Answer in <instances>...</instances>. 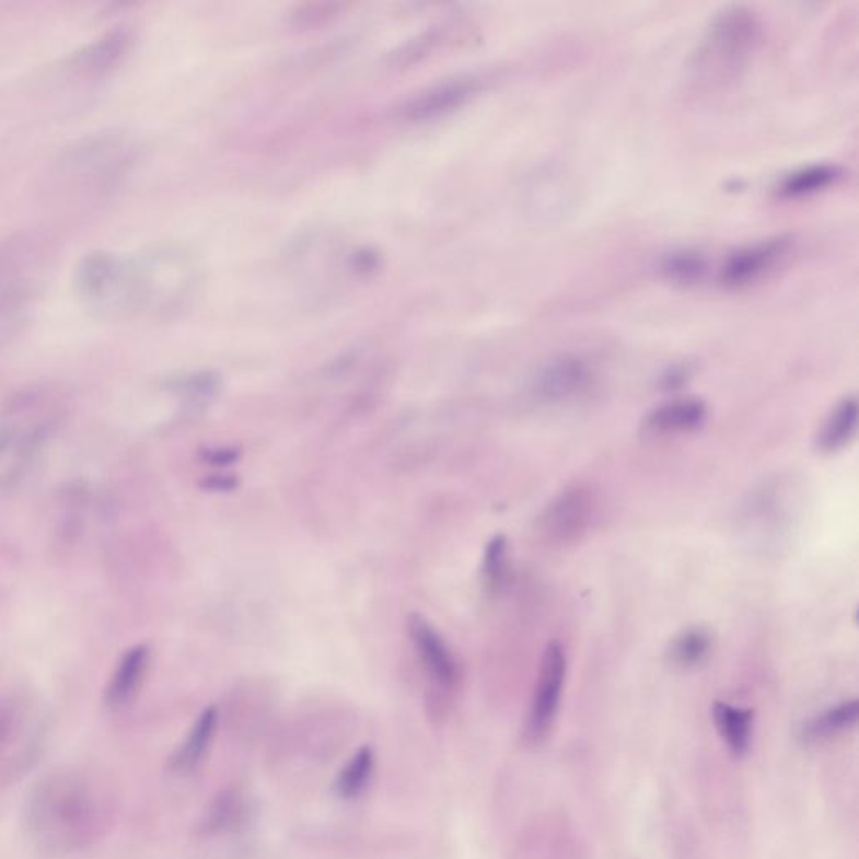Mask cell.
I'll use <instances>...</instances> for the list:
<instances>
[{
  "label": "cell",
  "mask_w": 859,
  "mask_h": 859,
  "mask_svg": "<svg viewBox=\"0 0 859 859\" xmlns=\"http://www.w3.org/2000/svg\"><path fill=\"white\" fill-rule=\"evenodd\" d=\"M116 821L115 788L86 767L44 774L25 798V841L43 859H74L96 848Z\"/></svg>",
  "instance_id": "1"
},
{
  "label": "cell",
  "mask_w": 859,
  "mask_h": 859,
  "mask_svg": "<svg viewBox=\"0 0 859 859\" xmlns=\"http://www.w3.org/2000/svg\"><path fill=\"white\" fill-rule=\"evenodd\" d=\"M200 266L181 245H159L123 259V316H172L200 288Z\"/></svg>",
  "instance_id": "2"
},
{
  "label": "cell",
  "mask_w": 859,
  "mask_h": 859,
  "mask_svg": "<svg viewBox=\"0 0 859 859\" xmlns=\"http://www.w3.org/2000/svg\"><path fill=\"white\" fill-rule=\"evenodd\" d=\"M763 21L745 4H729L705 25L688 59V74L701 88H717L741 78L759 49Z\"/></svg>",
  "instance_id": "3"
},
{
  "label": "cell",
  "mask_w": 859,
  "mask_h": 859,
  "mask_svg": "<svg viewBox=\"0 0 859 859\" xmlns=\"http://www.w3.org/2000/svg\"><path fill=\"white\" fill-rule=\"evenodd\" d=\"M53 251L36 234L0 239V327L18 323L49 276Z\"/></svg>",
  "instance_id": "4"
},
{
  "label": "cell",
  "mask_w": 859,
  "mask_h": 859,
  "mask_svg": "<svg viewBox=\"0 0 859 859\" xmlns=\"http://www.w3.org/2000/svg\"><path fill=\"white\" fill-rule=\"evenodd\" d=\"M135 162V144L125 135H94L76 144L59 165L62 188L101 197L109 194L121 182Z\"/></svg>",
  "instance_id": "5"
},
{
  "label": "cell",
  "mask_w": 859,
  "mask_h": 859,
  "mask_svg": "<svg viewBox=\"0 0 859 859\" xmlns=\"http://www.w3.org/2000/svg\"><path fill=\"white\" fill-rule=\"evenodd\" d=\"M46 722L21 705H0V786L30 773L46 747Z\"/></svg>",
  "instance_id": "6"
},
{
  "label": "cell",
  "mask_w": 859,
  "mask_h": 859,
  "mask_svg": "<svg viewBox=\"0 0 859 859\" xmlns=\"http://www.w3.org/2000/svg\"><path fill=\"white\" fill-rule=\"evenodd\" d=\"M566 672H568V662L561 645H547L541 662L531 712H529L527 735L531 741H543L549 734L561 704Z\"/></svg>",
  "instance_id": "7"
},
{
  "label": "cell",
  "mask_w": 859,
  "mask_h": 859,
  "mask_svg": "<svg viewBox=\"0 0 859 859\" xmlns=\"http://www.w3.org/2000/svg\"><path fill=\"white\" fill-rule=\"evenodd\" d=\"M789 247H791V239L776 235L734 248L720 264V285L725 288H744L759 281L785 259Z\"/></svg>",
  "instance_id": "8"
},
{
  "label": "cell",
  "mask_w": 859,
  "mask_h": 859,
  "mask_svg": "<svg viewBox=\"0 0 859 859\" xmlns=\"http://www.w3.org/2000/svg\"><path fill=\"white\" fill-rule=\"evenodd\" d=\"M593 509L594 500L590 489L583 486L569 487L544 511V536L553 543H572L587 531Z\"/></svg>",
  "instance_id": "9"
},
{
  "label": "cell",
  "mask_w": 859,
  "mask_h": 859,
  "mask_svg": "<svg viewBox=\"0 0 859 859\" xmlns=\"http://www.w3.org/2000/svg\"><path fill=\"white\" fill-rule=\"evenodd\" d=\"M593 382L590 364L579 357H559L537 371L534 392L547 403H565L583 395Z\"/></svg>",
  "instance_id": "10"
},
{
  "label": "cell",
  "mask_w": 859,
  "mask_h": 859,
  "mask_svg": "<svg viewBox=\"0 0 859 859\" xmlns=\"http://www.w3.org/2000/svg\"><path fill=\"white\" fill-rule=\"evenodd\" d=\"M709 418V407L705 402L690 396H680L660 403L659 407L648 411L641 421V433L651 439L662 437L685 436L697 432Z\"/></svg>",
  "instance_id": "11"
},
{
  "label": "cell",
  "mask_w": 859,
  "mask_h": 859,
  "mask_svg": "<svg viewBox=\"0 0 859 859\" xmlns=\"http://www.w3.org/2000/svg\"><path fill=\"white\" fill-rule=\"evenodd\" d=\"M46 440L47 427L44 423L31 425L30 428L0 425V464H4L0 484H15L36 461Z\"/></svg>",
  "instance_id": "12"
},
{
  "label": "cell",
  "mask_w": 859,
  "mask_h": 859,
  "mask_svg": "<svg viewBox=\"0 0 859 859\" xmlns=\"http://www.w3.org/2000/svg\"><path fill=\"white\" fill-rule=\"evenodd\" d=\"M408 629L428 673L443 687H455L461 680V669L439 631L418 615L408 619Z\"/></svg>",
  "instance_id": "13"
},
{
  "label": "cell",
  "mask_w": 859,
  "mask_h": 859,
  "mask_svg": "<svg viewBox=\"0 0 859 859\" xmlns=\"http://www.w3.org/2000/svg\"><path fill=\"white\" fill-rule=\"evenodd\" d=\"M148 660L150 650L144 645L131 647L123 654L106 685L105 701L109 709H119L135 697L147 672Z\"/></svg>",
  "instance_id": "14"
},
{
  "label": "cell",
  "mask_w": 859,
  "mask_h": 859,
  "mask_svg": "<svg viewBox=\"0 0 859 859\" xmlns=\"http://www.w3.org/2000/svg\"><path fill=\"white\" fill-rule=\"evenodd\" d=\"M217 723H219V712L216 707H207L198 717L197 722L188 732L184 744L176 748L175 754L170 759V769L173 773L187 774L194 770L206 757L207 748L216 735Z\"/></svg>",
  "instance_id": "15"
},
{
  "label": "cell",
  "mask_w": 859,
  "mask_h": 859,
  "mask_svg": "<svg viewBox=\"0 0 859 859\" xmlns=\"http://www.w3.org/2000/svg\"><path fill=\"white\" fill-rule=\"evenodd\" d=\"M131 36L126 30L113 31L90 46L84 47L71 58V68L80 69L84 74H101L108 71L125 55L130 46Z\"/></svg>",
  "instance_id": "16"
},
{
  "label": "cell",
  "mask_w": 859,
  "mask_h": 859,
  "mask_svg": "<svg viewBox=\"0 0 859 859\" xmlns=\"http://www.w3.org/2000/svg\"><path fill=\"white\" fill-rule=\"evenodd\" d=\"M858 430V402L855 396L841 399L826 420L816 437L820 452L835 453L849 445Z\"/></svg>",
  "instance_id": "17"
},
{
  "label": "cell",
  "mask_w": 859,
  "mask_h": 859,
  "mask_svg": "<svg viewBox=\"0 0 859 859\" xmlns=\"http://www.w3.org/2000/svg\"><path fill=\"white\" fill-rule=\"evenodd\" d=\"M713 720L720 738L725 742L727 747L735 757H741L748 751L752 741V730H754V712L751 709H742L735 705L717 701L713 704Z\"/></svg>",
  "instance_id": "18"
},
{
  "label": "cell",
  "mask_w": 859,
  "mask_h": 859,
  "mask_svg": "<svg viewBox=\"0 0 859 859\" xmlns=\"http://www.w3.org/2000/svg\"><path fill=\"white\" fill-rule=\"evenodd\" d=\"M843 170L835 163H811L792 170L779 184L782 197H804L816 194L841 178Z\"/></svg>",
  "instance_id": "19"
},
{
  "label": "cell",
  "mask_w": 859,
  "mask_h": 859,
  "mask_svg": "<svg viewBox=\"0 0 859 859\" xmlns=\"http://www.w3.org/2000/svg\"><path fill=\"white\" fill-rule=\"evenodd\" d=\"M858 716V700L843 701V704L836 705L833 709L826 710V712L804 723L799 738L805 744H816V742L826 741V739L833 738V735L839 734L843 730L855 725Z\"/></svg>",
  "instance_id": "20"
},
{
  "label": "cell",
  "mask_w": 859,
  "mask_h": 859,
  "mask_svg": "<svg viewBox=\"0 0 859 859\" xmlns=\"http://www.w3.org/2000/svg\"><path fill=\"white\" fill-rule=\"evenodd\" d=\"M712 645V635L707 629H684L670 641L669 660L678 669H695L709 659Z\"/></svg>",
  "instance_id": "21"
},
{
  "label": "cell",
  "mask_w": 859,
  "mask_h": 859,
  "mask_svg": "<svg viewBox=\"0 0 859 859\" xmlns=\"http://www.w3.org/2000/svg\"><path fill=\"white\" fill-rule=\"evenodd\" d=\"M373 769V748L368 747V745L358 748L351 759L348 761V764L343 767L338 779H336V792H338L339 798L346 799V801L358 798L367 788L368 782H370Z\"/></svg>",
  "instance_id": "22"
},
{
  "label": "cell",
  "mask_w": 859,
  "mask_h": 859,
  "mask_svg": "<svg viewBox=\"0 0 859 859\" xmlns=\"http://www.w3.org/2000/svg\"><path fill=\"white\" fill-rule=\"evenodd\" d=\"M662 272L670 281L678 285H694L709 272V260L695 248L682 247L669 252L662 259Z\"/></svg>",
  "instance_id": "23"
},
{
  "label": "cell",
  "mask_w": 859,
  "mask_h": 859,
  "mask_svg": "<svg viewBox=\"0 0 859 859\" xmlns=\"http://www.w3.org/2000/svg\"><path fill=\"white\" fill-rule=\"evenodd\" d=\"M475 86H477V83H475V80H471V78L450 81L449 84H443L439 90L428 93L427 96L418 100L415 106H411L410 112H415V116L421 118V116L436 115V113L455 108V106L464 103L474 93Z\"/></svg>",
  "instance_id": "24"
},
{
  "label": "cell",
  "mask_w": 859,
  "mask_h": 859,
  "mask_svg": "<svg viewBox=\"0 0 859 859\" xmlns=\"http://www.w3.org/2000/svg\"><path fill=\"white\" fill-rule=\"evenodd\" d=\"M484 576L492 590L502 587L508 576V541L503 536L494 537L486 549L484 558Z\"/></svg>",
  "instance_id": "25"
},
{
  "label": "cell",
  "mask_w": 859,
  "mask_h": 859,
  "mask_svg": "<svg viewBox=\"0 0 859 859\" xmlns=\"http://www.w3.org/2000/svg\"><path fill=\"white\" fill-rule=\"evenodd\" d=\"M207 462L213 465H231L241 457V450L237 449H210L204 452Z\"/></svg>",
  "instance_id": "26"
},
{
  "label": "cell",
  "mask_w": 859,
  "mask_h": 859,
  "mask_svg": "<svg viewBox=\"0 0 859 859\" xmlns=\"http://www.w3.org/2000/svg\"><path fill=\"white\" fill-rule=\"evenodd\" d=\"M201 486L209 490H232L237 486V480L231 475H213V477L207 478Z\"/></svg>",
  "instance_id": "27"
}]
</instances>
